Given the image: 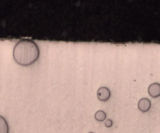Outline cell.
Wrapping results in <instances>:
<instances>
[{"label": "cell", "instance_id": "1", "mask_svg": "<svg viewBox=\"0 0 160 133\" xmlns=\"http://www.w3.org/2000/svg\"><path fill=\"white\" fill-rule=\"evenodd\" d=\"M12 56L18 65L29 67L35 64L40 56L38 45L34 41L23 39L17 42L13 48Z\"/></svg>", "mask_w": 160, "mask_h": 133}, {"label": "cell", "instance_id": "2", "mask_svg": "<svg viewBox=\"0 0 160 133\" xmlns=\"http://www.w3.org/2000/svg\"><path fill=\"white\" fill-rule=\"evenodd\" d=\"M97 97L102 102H106L110 99L111 92L109 88L102 86L97 91Z\"/></svg>", "mask_w": 160, "mask_h": 133}, {"label": "cell", "instance_id": "3", "mask_svg": "<svg viewBox=\"0 0 160 133\" xmlns=\"http://www.w3.org/2000/svg\"><path fill=\"white\" fill-rule=\"evenodd\" d=\"M148 95L152 98H158L160 96V84L158 82H154L150 84L148 88Z\"/></svg>", "mask_w": 160, "mask_h": 133}, {"label": "cell", "instance_id": "4", "mask_svg": "<svg viewBox=\"0 0 160 133\" xmlns=\"http://www.w3.org/2000/svg\"><path fill=\"white\" fill-rule=\"evenodd\" d=\"M152 103L151 101L148 98H142L138 101V107L140 111L142 113H146L151 109Z\"/></svg>", "mask_w": 160, "mask_h": 133}, {"label": "cell", "instance_id": "5", "mask_svg": "<svg viewBox=\"0 0 160 133\" xmlns=\"http://www.w3.org/2000/svg\"><path fill=\"white\" fill-rule=\"evenodd\" d=\"M0 133H9V124L2 115H0Z\"/></svg>", "mask_w": 160, "mask_h": 133}, {"label": "cell", "instance_id": "6", "mask_svg": "<svg viewBox=\"0 0 160 133\" xmlns=\"http://www.w3.org/2000/svg\"><path fill=\"white\" fill-rule=\"evenodd\" d=\"M95 118L97 121H104L106 119V114L103 110H98L95 114Z\"/></svg>", "mask_w": 160, "mask_h": 133}, {"label": "cell", "instance_id": "7", "mask_svg": "<svg viewBox=\"0 0 160 133\" xmlns=\"http://www.w3.org/2000/svg\"><path fill=\"white\" fill-rule=\"evenodd\" d=\"M105 125H106L107 128H110V127L112 125V120H110V119H108V120H106V122H105Z\"/></svg>", "mask_w": 160, "mask_h": 133}, {"label": "cell", "instance_id": "8", "mask_svg": "<svg viewBox=\"0 0 160 133\" xmlns=\"http://www.w3.org/2000/svg\"><path fill=\"white\" fill-rule=\"evenodd\" d=\"M88 133H94V132H92V131H90V132H88Z\"/></svg>", "mask_w": 160, "mask_h": 133}]
</instances>
